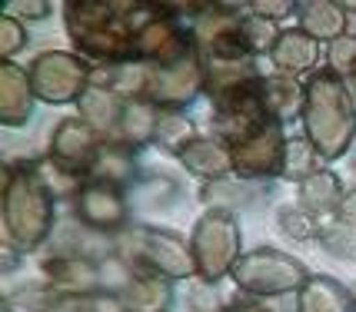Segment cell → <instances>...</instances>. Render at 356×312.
I'll return each instance as SVG.
<instances>
[]
</instances>
